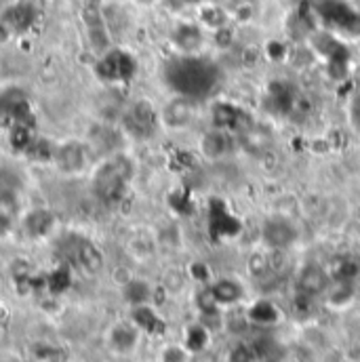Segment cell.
<instances>
[{"instance_id": "25", "label": "cell", "mask_w": 360, "mask_h": 362, "mask_svg": "<svg viewBox=\"0 0 360 362\" xmlns=\"http://www.w3.org/2000/svg\"><path fill=\"white\" fill-rule=\"evenodd\" d=\"M163 361L165 362H183L185 361V352H183L181 348L171 346V348H167V350L163 352Z\"/></svg>"}, {"instance_id": "4", "label": "cell", "mask_w": 360, "mask_h": 362, "mask_svg": "<svg viewBox=\"0 0 360 362\" xmlns=\"http://www.w3.org/2000/svg\"><path fill=\"white\" fill-rule=\"evenodd\" d=\"M135 74V62L122 53L110 49L97 62V76L105 83H127Z\"/></svg>"}, {"instance_id": "20", "label": "cell", "mask_w": 360, "mask_h": 362, "mask_svg": "<svg viewBox=\"0 0 360 362\" xmlns=\"http://www.w3.org/2000/svg\"><path fill=\"white\" fill-rule=\"evenodd\" d=\"M21 177L17 171L8 169L6 165H0V194H19Z\"/></svg>"}, {"instance_id": "5", "label": "cell", "mask_w": 360, "mask_h": 362, "mask_svg": "<svg viewBox=\"0 0 360 362\" xmlns=\"http://www.w3.org/2000/svg\"><path fill=\"white\" fill-rule=\"evenodd\" d=\"M196 99L183 97V95H175L171 101L165 103L163 112L158 114V118L163 120V124L171 131H180L185 129L194 122L196 118Z\"/></svg>"}, {"instance_id": "6", "label": "cell", "mask_w": 360, "mask_h": 362, "mask_svg": "<svg viewBox=\"0 0 360 362\" xmlns=\"http://www.w3.org/2000/svg\"><path fill=\"white\" fill-rule=\"evenodd\" d=\"M53 160L57 163L59 171H64L68 175L81 173L87 167V148L83 144H79V141L62 144L55 150V158Z\"/></svg>"}, {"instance_id": "7", "label": "cell", "mask_w": 360, "mask_h": 362, "mask_svg": "<svg viewBox=\"0 0 360 362\" xmlns=\"http://www.w3.org/2000/svg\"><path fill=\"white\" fill-rule=\"evenodd\" d=\"M234 150V139L232 133L226 129L215 127L213 131H209L202 139H200V152L204 158L209 160H221L226 158L230 152Z\"/></svg>"}, {"instance_id": "2", "label": "cell", "mask_w": 360, "mask_h": 362, "mask_svg": "<svg viewBox=\"0 0 360 362\" xmlns=\"http://www.w3.org/2000/svg\"><path fill=\"white\" fill-rule=\"evenodd\" d=\"M133 177V163L122 156H110L108 160H103L95 175H93V189L95 196L103 202H118L124 196L127 183Z\"/></svg>"}, {"instance_id": "17", "label": "cell", "mask_w": 360, "mask_h": 362, "mask_svg": "<svg viewBox=\"0 0 360 362\" xmlns=\"http://www.w3.org/2000/svg\"><path fill=\"white\" fill-rule=\"evenodd\" d=\"M211 293H213L217 303H234L240 299L243 288L234 280H219L217 284L211 286Z\"/></svg>"}, {"instance_id": "16", "label": "cell", "mask_w": 360, "mask_h": 362, "mask_svg": "<svg viewBox=\"0 0 360 362\" xmlns=\"http://www.w3.org/2000/svg\"><path fill=\"white\" fill-rule=\"evenodd\" d=\"M299 286L306 295H314L320 293L325 288V272L318 266H308L299 276Z\"/></svg>"}, {"instance_id": "24", "label": "cell", "mask_w": 360, "mask_h": 362, "mask_svg": "<svg viewBox=\"0 0 360 362\" xmlns=\"http://www.w3.org/2000/svg\"><path fill=\"white\" fill-rule=\"evenodd\" d=\"M230 361L232 362H251L253 361V352H251L247 346H238V348H234V350H232V354H230Z\"/></svg>"}, {"instance_id": "1", "label": "cell", "mask_w": 360, "mask_h": 362, "mask_svg": "<svg viewBox=\"0 0 360 362\" xmlns=\"http://www.w3.org/2000/svg\"><path fill=\"white\" fill-rule=\"evenodd\" d=\"M217 70L211 62L196 55H183L167 68V83L175 95L200 101L217 87Z\"/></svg>"}, {"instance_id": "28", "label": "cell", "mask_w": 360, "mask_h": 362, "mask_svg": "<svg viewBox=\"0 0 360 362\" xmlns=\"http://www.w3.org/2000/svg\"><path fill=\"white\" fill-rule=\"evenodd\" d=\"M11 226H13V221L0 215V236H4V234H6V232L11 230Z\"/></svg>"}, {"instance_id": "14", "label": "cell", "mask_w": 360, "mask_h": 362, "mask_svg": "<svg viewBox=\"0 0 360 362\" xmlns=\"http://www.w3.org/2000/svg\"><path fill=\"white\" fill-rule=\"evenodd\" d=\"M173 40L185 55H194L202 47V32H200V28H196L192 23H183L173 34Z\"/></svg>"}, {"instance_id": "12", "label": "cell", "mask_w": 360, "mask_h": 362, "mask_svg": "<svg viewBox=\"0 0 360 362\" xmlns=\"http://www.w3.org/2000/svg\"><path fill=\"white\" fill-rule=\"evenodd\" d=\"M53 226H55V217L45 209L30 211L23 219V228L32 238H42V236L51 234Z\"/></svg>"}, {"instance_id": "23", "label": "cell", "mask_w": 360, "mask_h": 362, "mask_svg": "<svg viewBox=\"0 0 360 362\" xmlns=\"http://www.w3.org/2000/svg\"><path fill=\"white\" fill-rule=\"evenodd\" d=\"M204 344H207V331L202 327L190 329V333H187V348L196 352V350H202Z\"/></svg>"}, {"instance_id": "8", "label": "cell", "mask_w": 360, "mask_h": 362, "mask_svg": "<svg viewBox=\"0 0 360 362\" xmlns=\"http://www.w3.org/2000/svg\"><path fill=\"white\" fill-rule=\"evenodd\" d=\"M74 259L76 264L81 266V270H85L89 276H97L101 274L105 268V259H103V253L91 243L81 238L74 247Z\"/></svg>"}, {"instance_id": "26", "label": "cell", "mask_w": 360, "mask_h": 362, "mask_svg": "<svg viewBox=\"0 0 360 362\" xmlns=\"http://www.w3.org/2000/svg\"><path fill=\"white\" fill-rule=\"evenodd\" d=\"M350 122L356 131H360V95L354 97V101L350 105Z\"/></svg>"}, {"instance_id": "21", "label": "cell", "mask_w": 360, "mask_h": 362, "mask_svg": "<svg viewBox=\"0 0 360 362\" xmlns=\"http://www.w3.org/2000/svg\"><path fill=\"white\" fill-rule=\"evenodd\" d=\"M55 150H57V148H55L53 144H49L47 139H36V137H34V141H32L28 154H30L32 158H36V160H51V158H55Z\"/></svg>"}, {"instance_id": "29", "label": "cell", "mask_w": 360, "mask_h": 362, "mask_svg": "<svg viewBox=\"0 0 360 362\" xmlns=\"http://www.w3.org/2000/svg\"><path fill=\"white\" fill-rule=\"evenodd\" d=\"M19 0H0V4L2 6H13V4H17Z\"/></svg>"}, {"instance_id": "13", "label": "cell", "mask_w": 360, "mask_h": 362, "mask_svg": "<svg viewBox=\"0 0 360 362\" xmlns=\"http://www.w3.org/2000/svg\"><path fill=\"white\" fill-rule=\"evenodd\" d=\"M131 320H133V325L139 329V331H146V333H161L163 331V320L158 318V314L148 305V303H144V305H133V310H131Z\"/></svg>"}, {"instance_id": "10", "label": "cell", "mask_w": 360, "mask_h": 362, "mask_svg": "<svg viewBox=\"0 0 360 362\" xmlns=\"http://www.w3.org/2000/svg\"><path fill=\"white\" fill-rule=\"evenodd\" d=\"M156 120H158V112L152 107L150 101H144V99L137 101V103H133L131 110H129V114H127L129 127L135 129V131H139V133L152 131L154 124H156Z\"/></svg>"}, {"instance_id": "27", "label": "cell", "mask_w": 360, "mask_h": 362, "mask_svg": "<svg viewBox=\"0 0 360 362\" xmlns=\"http://www.w3.org/2000/svg\"><path fill=\"white\" fill-rule=\"evenodd\" d=\"M217 4L226 11H238L245 4V0H217Z\"/></svg>"}, {"instance_id": "19", "label": "cell", "mask_w": 360, "mask_h": 362, "mask_svg": "<svg viewBox=\"0 0 360 362\" xmlns=\"http://www.w3.org/2000/svg\"><path fill=\"white\" fill-rule=\"evenodd\" d=\"M70 284H72V274H70V270H68L66 266H59V268L51 270L49 272V276H47V288H49L53 295L66 293V291L70 288Z\"/></svg>"}, {"instance_id": "31", "label": "cell", "mask_w": 360, "mask_h": 362, "mask_svg": "<svg viewBox=\"0 0 360 362\" xmlns=\"http://www.w3.org/2000/svg\"><path fill=\"white\" fill-rule=\"evenodd\" d=\"M194 2H200V0H194Z\"/></svg>"}, {"instance_id": "15", "label": "cell", "mask_w": 360, "mask_h": 362, "mask_svg": "<svg viewBox=\"0 0 360 362\" xmlns=\"http://www.w3.org/2000/svg\"><path fill=\"white\" fill-rule=\"evenodd\" d=\"M122 295L124 299L131 303V305H144L150 301L152 297V288L146 280H139V278H131L124 286H122Z\"/></svg>"}, {"instance_id": "30", "label": "cell", "mask_w": 360, "mask_h": 362, "mask_svg": "<svg viewBox=\"0 0 360 362\" xmlns=\"http://www.w3.org/2000/svg\"><path fill=\"white\" fill-rule=\"evenodd\" d=\"M108 362H118V361H108Z\"/></svg>"}, {"instance_id": "11", "label": "cell", "mask_w": 360, "mask_h": 362, "mask_svg": "<svg viewBox=\"0 0 360 362\" xmlns=\"http://www.w3.org/2000/svg\"><path fill=\"white\" fill-rule=\"evenodd\" d=\"M110 346L118 352V354H129L131 350H135L137 339H139V329L135 325H114L110 329Z\"/></svg>"}, {"instance_id": "3", "label": "cell", "mask_w": 360, "mask_h": 362, "mask_svg": "<svg viewBox=\"0 0 360 362\" xmlns=\"http://www.w3.org/2000/svg\"><path fill=\"white\" fill-rule=\"evenodd\" d=\"M83 21L87 28V38H89L91 49L97 55H103L112 49V34L103 17V8L99 2L87 0L83 6Z\"/></svg>"}, {"instance_id": "9", "label": "cell", "mask_w": 360, "mask_h": 362, "mask_svg": "<svg viewBox=\"0 0 360 362\" xmlns=\"http://www.w3.org/2000/svg\"><path fill=\"white\" fill-rule=\"evenodd\" d=\"M297 238L295 228L286 221V219H270L264 226V240L270 245L272 249H286L289 245H293Z\"/></svg>"}, {"instance_id": "22", "label": "cell", "mask_w": 360, "mask_h": 362, "mask_svg": "<svg viewBox=\"0 0 360 362\" xmlns=\"http://www.w3.org/2000/svg\"><path fill=\"white\" fill-rule=\"evenodd\" d=\"M251 318H253L255 322L270 325V322H274V320L278 318V312H276V308H274L272 303L264 301V303H257V305L251 310Z\"/></svg>"}, {"instance_id": "18", "label": "cell", "mask_w": 360, "mask_h": 362, "mask_svg": "<svg viewBox=\"0 0 360 362\" xmlns=\"http://www.w3.org/2000/svg\"><path fill=\"white\" fill-rule=\"evenodd\" d=\"M32 141H34V133H32L30 124H13V129L8 133V144H11L13 150L28 152Z\"/></svg>"}]
</instances>
